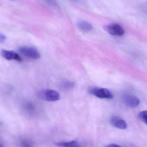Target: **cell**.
Wrapping results in <instances>:
<instances>
[{
	"mask_svg": "<svg viewBox=\"0 0 147 147\" xmlns=\"http://www.w3.org/2000/svg\"><path fill=\"white\" fill-rule=\"evenodd\" d=\"M139 117L143 123L147 125V111L141 112L139 114Z\"/></svg>",
	"mask_w": 147,
	"mask_h": 147,
	"instance_id": "13",
	"label": "cell"
},
{
	"mask_svg": "<svg viewBox=\"0 0 147 147\" xmlns=\"http://www.w3.org/2000/svg\"><path fill=\"white\" fill-rule=\"evenodd\" d=\"M11 1H14V0H11Z\"/></svg>",
	"mask_w": 147,
	"mask_h": 147,
	"instance_id": "18",
	"label": "cell"
},
{
	"mask_svg": "<svg viewBox=\"0 0 147 147\" xmlns=\"http://www.w3.org/2000/svg\"><path fill=\"white\" fill-rule=\"evenodd\" d=\"M104 29L107 32L115 36H121L125 33V31L123 28L119 24L116 23L105 26Z\"/></svg>",
	"mask_w": 147,
	"mask_h": 147,
	"instance_id": "4",
	"label": "cell"
},
{
	"mask_svg": "<svg viewBox=\"0 0 147 147\" xmlns=\"http://www.w3.org/2000/svg\"><path fill=\"white\" fill-rule=\"evenodd\" d=\"M20 147H32L33 143L32 142L27 140H22L20 141Z\"/></svg>",
	"mask_w": 147,
	"mask_h": 147,
	"instance_id": "12",
	"label": "cell"
},
{
	"mask_svg": "<svg viewBox=\"0 0 147 147\" xmlns=\"http://www.w3.org/2000/svg\"><path fill=\"white\" fill-rule=\"evenodd\" d=\"M18 51L26 57L32 59H38L40 58L39 52L34 47L23 46L20 47Z\"/></svg>",
	"mask_w": 147,
	"mask_h": 147,
	"instance_id": "3",
	"label": "cell"
},
{
	"mask_svg": "<svg viewBox=\"0 0 147 147\" xmlns=\"http://www.w3.org/2000/svg\"><path fill=\"white\" fill-rule=\"evenodd\" d=\"M6 37L3 34L0 32V43H3L6 40Z\"/></svg>",
	"mask_w": 147,
	"mask_h": 147,
	"instance_id": "14",
	"label": "cell"
},
{
	"mask_svg": "<svg viewBox=\"0 0 147 147\" xmlns=\"http://www.w3.org/2000/svg\"><path fill=\"white\" fill-rule=\"evenodd\" d=\"M88 92L91 95L102 99H111L113 98L112 93L109 90L105 88L91 87L88 90Z\"/></svg>",
	"mask_w": 147,
	"mask_h": 147,
	"instance_id": "2",
	"label": "cell"
},
{
	"mask_svg": "<svg viewBox=\"0 0 147 147\" xmlns=\"http://www.w3.org/2000/svg\"><path fill=\"white\" fill-rule=\"evenodd\" d=\"M123 102L127 107L134 108L140 104V100L137 97L134 95H127L123 97Z\"/></svg>",
	"mask_w": 147,
	"mask_h": 147,
	"instance_id": "5",
	"label": "cell"
},
{
	"mask_svg": "<svg viewBox=\"0 0 147 147\" xmlns=\"http://www.w3.org/2000/svg\"><path fill=\"white\" fill-rule=\"evenodd\" d=\"M37 95L39 98L48 102H55L60 98L59 93L57 91L50 89L40 90Z\"/></svg>",
	"mask_w": 147,
	"mask_h": 147,
	"instance_id": "1",
	"label": "cell"
},
{
	"mask_svg": "<svg viewBox=\"0 0 147 147\" xmlns=\"http://www.w3.org/2000/svg\"><path fill=\"white\" fill-rule=\"evenodd\" d=\"M78 27L80 30L84 32H89L91 31L93 27L91 24L85 21H80L78 24Z\"/></svg>",
	"mask_w": 147,
	"mask_h": 147,
	"instance_id": "8",
	"label": "cell"
},
{
	"mask_svg": "<svg viewBox=\"0 0 147 147\" xmlns=\"http://www.w3.org/2000/svg\"><path fill=\"white\" fill-rule=\"evenodd\" d=\"M106 147H122L121 146H119V145H116V144H110V145H109L107 146Z\"/></svg>",
	"mask_w": 147,
	"mask_h": 147,
	"instance_id": "15",
	"label": "cell"
},
{
	"mask_svg": "<svg viewBox=\"0 0 147 147\" xmlns=\"http://www.w3.org/2000/svg\"><path fill=\"white\" fill-rule=\"evenodd\" d=\"M56 146L61 147H81L79 143L76 141L69 142H60L56 143Z\"/></svg>",
	"mask_w": 147,
	"mask_h": 147,
	"instance_id": "9",
	"label": "cell"
},
{
	"mask_svg": "<svg viewBox=\"0 0 147 147\" xmlns=\"http://www.w3.org/2000/svg\"><path fill=\"white\" fill-rule=\"evenodd\" d=\"M24 109L28 113H32L34 111V106L30 102H26L24 104Z\"/></svg>",
	"mask_w": 147,
	"mask_h": 147,
	"instance_id": "11",
	"label": "cell"
},
{
	"mask_svg": "<svg viewBox=\"0 0 147 147\" xmlns=\"http://www.w3.org/2000/svg\"><path fill=\"white\" fill-rule=\"evenodd\" d=\"M110 122L112 126L120 129H125L127 127V124L126 122L118 117H112L111 118Z\"/></svg>",
	"mask_w": 147,
	"mask_h": 147,
	"instance_id": "6",
	"label": "cell"
},
{
	"mask_svg": "<svg viewBox=\"0 0 147 147\" xmlns=\"http://www.w3.org/2000/svg\"><path fill=\"white\" fill-rule=\"evenodd\" d=\"M0 147H3L2 146H1V145L0 144Z\"/></svg>",
	"mask_w": 147,
	"mask_h": 147,
	"instance_id": "17",
	"label": "cell"
},
{
	"mask_svg": "<svg viewBox=\"0 0 147 147\" xmlns=\"http://www.w3.org/2000/svg\"><path fill=\"white\" fill-rule=\"evenodd\" d=\"M74 84L72 81L65 80L61 83L60 89L63 90H69L74 87Z\"/></svg>",
	"mask_w": 147,
	"mask_h": 147,
	"instance_id": "10",
	"label": "cell"
},
{
	"mask_svg": "<svg viewBox=\"0 0 147 147\" xmlns=\"http://www.w3.org/2000/svg\"><path fill=\"white\" fill-rule=\"evenodd\" d=\"M49 3H52V4H53V3H54V1H53V0H46Z\"/></svg>",
	"mask_w": 147,
	"mask_h": 147,
	"instance_id": "16",
	"label": "cell"
},
{
	"mask_svg": "<svg viewBox=\"0 0 147 147\" xmlns=\"http://www.w3.org/2000/svg\"><path fill=\"white\" fill-rule=\"evenodd\" d=\"M1 54L2 56L7 60H14L19 62H21L22 61V59L18 53L13 51L3 50L1 51Z\"/></svg>",
	"mask_w": 147,
	"mask_h": 147,
	"instance_id": "7",
	"label": "cell"
}]
</instances>
